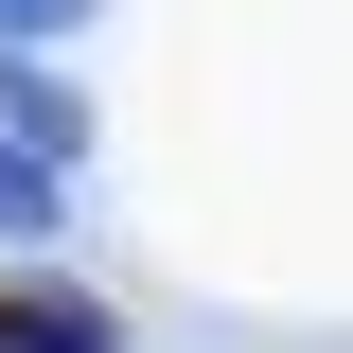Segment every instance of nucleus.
Masks as SVG:
<instances>
[{"instance_id": "1", "label": "nucleus", "mask_w": 353, "mask_h": 353, "mask_svg": "<svg viewBox=\"0 0 353 353\" xmlns=\"http://www.w3.org/2000/svg\"><path fill=\"white\" fill-rule=\"evenodd\" d=\"M0 141H18L36 176H71V159H88V88H71V71H36L18 36H0Z\"/></svg>"}, {"instance_id": "2", "label": "nucleus", "mask_w": 353, "mask_h": 353, "mask_svg": "<svg viewBox=\"0 0 353 353\" xmlns=\"http://www.w3.org/2000/svg\"><path fill=\"white\" fill-rule=\"evenodd\" d=\"M0 353H124V318L88 301V283H36V265H18V283H0Z\"/></svg>"}, {"instance_id": "3", "label": "nucleus", "mask_w": 353, "mask_h": 353, "mask_svg": "<svg viewBox=\"0 0 353 353\" xmlns=\"http://www.w3.org/2000/svg\"><path fill=\"white\" fill-rule=\"evenodd\" d=\"M36 230H53V176L18 159V141H0V248H36Z\"/></svg>"}, {"instance_id": "4", "label": "nucleus", "mask_w": 353, "mask_h": 353, "mask_svg": "<svg viewBox=\"0 0 353 353\" xmlns=\"http://www.w3.org/2000/svg\"><path fill=\"white\" fill-rule=\"evenodd\" d=\"M88 18H106V0H0V36L36 53V36H88Z\"/></svg>"}]
</instances>
